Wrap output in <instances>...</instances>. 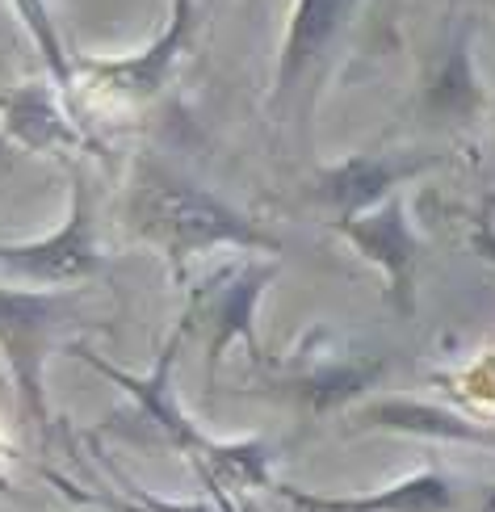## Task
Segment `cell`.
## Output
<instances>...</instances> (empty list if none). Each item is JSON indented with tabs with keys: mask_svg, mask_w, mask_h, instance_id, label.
I'll return each mask as SVG.
<instances>
[{
	"mask_svg": "<svg viewBox=\"0 0 495 512\" xmlns=\"http://www.w3.org/2000/svg\"><path fill=\"white\" fill-rule=\"evenodd\" d=\"M353 9H357V0H294L282 55H277L273 110H282L298 93V84L315 72V63L336 47V38L344 30V21L353 17Z\"/></svg>",
	"mask_w": 495,
	"mask_h": 512,
	"instance_id": "8",
	"label": "cell"
},
{
	"mask_svg": "<svg viewBox=\"0 0 495 512\" xmlns=\"http://www.w3.org/2000/svg\"><path fill=\"white\" fill-rule=\"evenodd\" d=\"M189 34H193V0H172L168 26L152 47H143L139 55H122V59L80 55V59H72V80L89 76L101 93L143 105L164 93V84L172 80V72H177V63L189 47Z\"/></svg>",
	"mask_w": 495,
	"mask_h": 512,
	"instance_id": "5",
	"label": "cell"
},
{
	"mask_svg": "<svg viewBox=\"0 0 495 512\" xmlns=\"http://www.w3.org/2000/svg\"><path fill=\"white\" fill-rule=\"evenodd\" d=\"M470 42H475V21L462 17L449 42L441 47L433 72H428V110L449 122H475L487 110V93L475 76V59H470Z\"/></svg>",
	"mask_w": 495,
	"mask_h": 512,
	"instance_id": "12",
	"label": "cell"
},
{
	"mask_svg": "<svg viewBox=\"0 0 495 512\" xmlns=\"http://www.w3.org/2000/svg\"><path fill=\"white\" fill-rule=\"evenodd\" d=\"M332 227L386 277V303H391L403 319H412L416 307H420V256H424V244L416 236L412 219H407L403 189L391 194L386 202H378L374 210H365V215L336 219Z\"/></svg>",
	"mask_w": 495,
	"mask_h": 512,
	"instance_id": "4",
	"label": "cell"
},
{
	"mask_svg": "<svg viewBox=\"0 0 495 512\" xmlns=\"http://www.w3.org/2000/svg\"><path fill=\"white\" fill-rule=\"evenodd\" d=\"M13 156H17V147L0 135V168H13Z\"/></svg>",
	"mask_w": 495,
	"mask_h": 512,
	"instance_id": "16",
	"label": "cell"
},
{
	"mask_svg": "<svg viewBox=\"0 0 495 512\" xmlns=\"http://www.w3.org/2000/svg\"><path fill=\"white\" fill-rule=\"evenodd\" d=\"M126 508L131 512H214L210 504H177V500H156V496H143V492H135V500Z\"/></svg>",
	"mask_w": 495,
	"mask_h": 512,
	"instance_id": "15",
	"label": "cell"
},
{
	"mask_svg": "<svg viewBox=\"0 0 495 512\" xmlns=\"http://www.w3.org/2000/svg\"><path fill=\"white\" fill-rule=\"evenodd\" d=\"M131 231L152 240L168 252L172 265H185L193 256L214 248H240V252H269L273 261L282 256V240L265 231L244 210H235L219 194L177 177L172 168L152 160L139 164V177L131 185Z\"/></svg>",
	"mask_w": 495,
	"mask_h": 512,
	"instance_id": "1",
	"label": "cell"
},
{
	"mask_svg": "<svg viewBox=\"0 0 495 512\" xmlns=\"http://www.w3.org/2000/svg\"><path fill=\"white\" fill-rule=\"evenodd\" d=\"M357 429H382V433H403L420 441H449V445H475V450H495V429L470 420L445 403H428L416 395H386L374 403H361L353 412Z\"/></svg>",
	"mask_w": 495,
	"mask_h": 512,
	"instance_id": "9",
	"label": "cell"
},
{
	"mask_svg": "<svg viewBox=\"0 0 495 512\" xmlns=\"http://www.w3.org/2000/svg\"><path fill=\"white\" fill-rule=\"evenodd\" d=\"M76 294L68 290H17L0 286V353L13 374V391L38 433L51 429L47 412V357L59 340V328L72 319Z\"/></svg>",
	"mask_w": 495,
	"mask_h": 512,
	"instance_id": "2",
	"label": "cell"
},
{
	"mask_svg": "<svg viewBox=\"0 0 495 512\" xmlns=\"http://www.w3.org/2000/svg\"><path fill=\"white\" fill-rule=\"evenodd\" d=\"M437 164L441 156H428V152H361V156L319 168L311 181V198L319 206L336 210V219H353V215L374 210L391 194H399L407 181L424 177Z\"/></svg>",
	"mask_w": 495,
	"mask_h": 512,
	"instance_id": "6",
	"label": "cell"
},
{
	"mask_svg": "<svg viewBox=\"0 0 495 512\" xmlns=\"http://www.w3.org/2000/svg\"><path fill=\"white\" fill-rule=\"evenodd\" d=\"M0 269H9L34 290H63L101 269L97 223H93V194L80 173L72 177V206L51 236L26 244H0Z\"/></svg>",
	"mask_w": 495,
	"mask_h": 512,
	"instance_id": "3",
	"label": "cell"
},
{
	"mask_svg": "<svg viewBox=\"0 0 495 512\" xmlns=\"http://www.w3.org/2000/svg\"><path fill=\"white\" fill-rule=\"evenodd\" d=\"M0 135L26 152H55V147H84V135L59 110L55 84L30 80L0 93Z\"/></svg>",
	"mask_w": 495,
	"mask_h": 512,
	"instance_id": "11",
	"label": "cell"
},
{
	"mask_svg": "<svg viewBox=\"0 0 495 512\" xmlns=\"http://www.w3.org/2000/svg\"><path fill=\"white\" fill-rule=\"evenodd\" d=\"M382 374L378 357H353V361H319V366L298 370L294 395L307 403L311 412H332L340 403H349L365 387H374V378Z\"/></svg>",
	"mask_w": 495,
	"mask_h": 512,
	"instance_id": "13",
	"label": "cell"
},
{
	"mask_svg": "<svg viewBox=\"0 0 495 512\" xmlns=\"http://www.w3.org/2000/svg\"><path fill=\"white\" fill-rule=\"evenodd\" d=\"M273 277H277V261H244L223 269L202 290V311L210 319V345H206L210 378L235 340L248 345L252 357H261V345H256V303H261V294Z\"/></svg>",
	"mask_w": 495,
	"mask_h": 512,
	"instance_id": "7",
	"label": "cell"
},
{
	"mask_svg": "<svg viewBox=\"0 0 495 512\" xmlns=\"http://www.w3.org/2000/svg\"><path fill=\"white\" fill-rule=\"evenodd\" d=\"M277 492L307 512H458L454 483L441 471H433V466L412 471L407 479L365 496H307V492H294V487H277Z\"/></svg>",
	"mask_w": 495,
	"mask_h": 512,
	"instance_id": "10",
	"label": "cell"
},
{
	"mask_svg": "<svg viewBox=\"0 0 495 512\" xmlns=\"http://www.w3.org/2000/svg\"><path fill=\"white\" fill-rule=\"evenodd\" d=\"M13 9H17L21 21H26V30L34 38L38 55L47 59L51 80L55 84H72V59H68V51H63V42H59V30H55V21H51L47 0H13Z\"/></svg>",
	"mask_w": 495,
	"mask_h": 512,
	"instance_id": "14",
	"label": "cell"
}]
</instances>
